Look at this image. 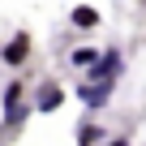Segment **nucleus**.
<instances>
[{
  "label": "nucleus",
  "mask_w": 146,
  "mask_h": 146,
  "mask_svg": "<svg viewBox=\"0 0 146 146\" xmlns=\"http://www.w3.org/2000/svg\"><path fill=\"white\" fill-rule=\"evenodd\" d=\"M0 112H5V133H13L17 125H26L30 103H26V90H22V82H17V78L5 86V95H0Z\"/></svg>",
  "instance_id": "f257e3e1"
},
{
  "label": "nucleus",
  "mask_w": 146,
  "mask_h": 146,
  "mask_svg": "<svg viewBox=\"0 0 146 146\" xmlns=\"http://www.w3.org/2000/svg\"><path fill=\"white\" fill-rule=\"evenodd\" d=\"M120 69H125V56H120L116 47H108V52H99V60L86 69V82H116Z\"/></svg>",
  "instance_id": "f03ea898"
},
{
  "label": "nucleus",
  "mask_w": 146,
  "mask_h": 146,
  "mask_svg": "<svg viewBox=\"0 0 146 146\" xmlns=\"http://www.w3.org/2000/svg\"><path fill=\"white\" fill-rule=\"evenodd\" d=\"M30 47H35V43H30V35H26V30H17L5 47H0V64H5V69H22V64L30 60Z\"/></svg>",
  "instance_id": "7ed1b4c3"
},
{
  "label": "nucleus",
  "mask_w": 146,
  "mask_h": 146,
  "mask_svg": "<svg viewBox=\"0 0 146 146\" xmlns=\"http://www.w3.org/2000/svg\"><path fill=\"white\" fill-rule=\"evenodd\" d=\"M112 90H116V82H82L78 86V99L86 103V112H99V108L112 103Z\"/></svg>",
  "instance_id": "20e7f679"
},
{
  "label": "nucleus",
  "mask_w": 146,
  "mask_h": 146,
  "mask_svg": "<svg viewBox=\"0 0 146 146\" xmlns=\"http://www.w3.org/2000/svg\"><path fill=\"white\" fill-rule=\"evenodd\" d=\"M60 103H64V86L47 78V82H43V86L35 90V103H30V108H35V112H56Z\"/></svg>",
  "instance_id": "39448f33"
},
{
  "label": "nucleus",
  "mask_w": 146,
  "mask_h": 146,
  "mask_svg": "<svg viewBox=\"0 0 146 146\" xmlns=\"http://www.w3.org/2000/svg\"><path fill=\"white\" fill-rule=\"evenodd\" d=\"M69 22H73V30H99V9H90V5H78V9H73L69 13Z\"/></svg>",
  "instance_id": "423d86ee"
},
{
  "label": "nucleus",
  "mask_w": 146,
  "mask_h": 146,
  "mask_svg": "<svg viewBox=\"0 0 146 146\" xmlns=\"http://www.w3.org/2000/svg\"><path fill=\"white\" fill-rule=\"evenodd\" d=\"M95 60H99V47H78V52L69 56V64H73V69H82V73H86Z\"/></svg>",
  "instance_id": "0eeeda50"
},
{
  "label": "nucleus",
  "mask_w": 146,
  "mask_h": 146,
  "mask_svg": "<svg viewBox=\"0 0 146 146\" xmlns=\"http://www.w3.org/2000/svg\"><path fill=\"white\" fill-rule=\"evenodd\" d=\"M99 137H103V129H99L95 120H82V125H78V146H95Z\"/></svg>",
  "instance_id": "6e6552de"
},
{
  "label": "nucleus",
  "mask_w": 146,
  "mask_h": 146,
  "mask_svg": "<svg viewBox=\"0 0 146 146\" xmlns=\"http://www.w3.org/2000/svg\"><path fill=\"white\" fill-rule=\"evenodd\" d=\"M112 146H133V142H129V137H116V142H112Z\"/></svg>",
  "instance_id": "1a4fd4ad"
}]
</instances>
